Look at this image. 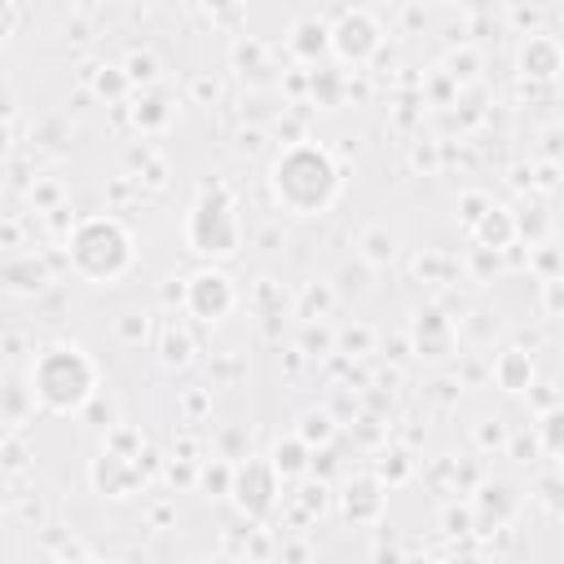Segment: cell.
Masks as SVG:
<instances>
[{
    "label": "cell",
    "instance_id": "7c38bea8",
    "mask_svg": "<svg viewBox=\"0 0 564 564\" xmlns=\"http://www.w3.org/2000/svg\"><path fill=\"white\" fill-rule=\"evenodd\" d=\"M0 286L13 295H40L48 286V269L40 256H13L0 264Z\"/></svg>",
    "mask_w": 564,
    "mask_h": 564
},
{
    "label": "cell",
    "instance_id": "6da1fadb",
    "mask_svg": "<svg viewBox=\"0 0 564 564\" xmlns=\"http://www.w3.org/2000/svg\"><path fill=\"white\" fill-rule=\"evenodd\" d=\"M269 189L273 203L286 207L291 216H322L335 207L344 189V167L322 141H291L269 163Z\"/></svg>",
    "mask_w": 564,
    "mask_h": 564
},
{
    "label": "cell",
    "instance_id": "d4e9b609",
    "mask_svg": "<svg viewBox=\"0 0 564 564\" xmlns=\"http://www.w3.org/2000/svg\"><path fill=\"white\" fill-rule=\"evenodd\" d=\"M128 75H123V66H101V75L93 79V88L101 93V97H119V93H128Z\"/></svg>",
    "mask_w": 564,
    "mask_h": 564
},
{
    "label": "cell",
    "instance_id": "4316f807",
    "mask_svg": "<svg viewBox=\"0 0 564 564\" xmlns=\"http://www.w3.org/2000/svg\"><path fill=\"white\" fill-rule=\"evenodd\" d=\"M300 502H304V516H322L326 511V485L317 480V485H304L300 489Z\"/></svg>",
    "mask_w": 564,
    "mask_h": 564
},
{
    "label": "cell",
    "instance_id": "3957f363",
    "mask_svg": "<svg viewBox=\"0 0 564 564\" xmlns=\"http://www.w3.org/2000/svg\"><path fill=\"white\" fill-rule=\"evenodd\" d=\"M66 260L84 282L110 286L137 264V238L119 216H84L66 234Z\"/></svg>",
    "mask_w": 564,
    "mask_h": 564
},
{
    "label": "cell",
    "instance_id": "5b68a950",
    "mask_svg": "<svg viewBox=\"0 0 564 564\" xmlns=\"http://www.w3.org/2000/svg\"><path fill=\"white\" fill-rule=\"evenodd\" d=\"M278 498H282V476L273 471L269 458H242V463H234L229 502L238 507V516L264 520V516L278 511Z\"/></svg>",
    "mask_w": 564,
    "mask_h": 564
},
{
    "label": "cell",
    "instance_id": "52a82bcc",
    "mask_svg": "<svg viewBox=\"0 0 564 564\" xmlns=\"http://www.w3.org/2000/svg\"><path fill=\"white\" fill-rule=\"evenodd\" d=\"M379 44H383V31H379V22H375L366 9H348V13H339V18L330 22V53H335L344 66L370 62V57L379 53Z\"/></svg>",
    "mask_w": 564,
    "mask_h": 564
},
{
    "label": "cell",
    "instance_id": "d6986e66",
    "mask_svg": "<svg viewBox=\"0 0 564 564\" xmlns=\"http://www.w3.org/2000/svg\"><path fill=\"white\" fill-rule=\"evenodd\" d=\"M189 357H194L189 330L176 326V322H163V330H159V361L163 366H189Z\"/></svg>",
    "mask_w": 564,
    "mask_h": 564
},
{
    "label": "cell",
    "instance_id": "f1b7e54d",
    "mask_svg": "<svg viewBox=\"0 0 564 564\" xmlns=\"http://www.w3.org/2000/svg\"><path fill=\"white\" fill-rule=\"evenodd\" d=\"M9 150H13V128H9V119L0 115V163L9 159Z\"/></svg>",
    "mask_w": 564,
    "mask_h": 564
},
{
    "label": "cell",
    "instance_id": "ba28073f",
    "mask_svg": "<svg viewBox=\"0 0 564 564\" xmlns=\"http://www.w3.org/2000/svg\"><path fill=\"white\" fill-rule=\"evenodd\" d=\"M137 458H141V454H123V449L101 445L97 458L88 463V485H93L101 498H132V494L145 485V471H141Z\"/></svg>",
    "mask_w": 564,
    "mask_h": 564
},
{
    "label": "cell",
    "instance_id": "8fae6325",
    "mask_svg": "<svg viewBox=\"0 0 564 564\" xmlns=\"http://www.w3.org/2000/svg\"><path fill=\"white\" fill-rule=\"evenodd\" d=\"M560 66H564V57H560V44H555L551 35H529V40H524V48H520V70H524L529 79L551 84V79L560 75Z\"/></svg>",
    "mask_w": 564,
    "mask_h": 564
},
{
    "label": "cell",
    "instance_id": "44dd1931",
    "mask_svg": "<svg viewBox=\"0 0 564 564\" xmlns=\"http://www.w3.org/2000/svg\"><path fill=\"white\" fill-rule=\"evenodd\" d=\"M357 251H361V260L366 264H388L392 256H397V238H392V229L388 225H370V229H361V238H357Z\"/></svg>",
    "mask_w": 564,
    "mask_h": 564
},
{
    "label": "cell",
    "instance_id": "484cf974",
    "mask_svg": "<svg viewBox=\"0 0 564 564\" xmlns=\"http://www.w3.org/2000/svg\"><path fill=\"white\" fill-rule=\"evenodd\" d=\"M154 70H159V66H154V57H150V53H132L123 75H128L132 84H150V79H154Z\"/></svg>",
    "mask_w": 564,
    "mask_h": 564
},
{
    "label": "cell",
    "instance_id": "83f0119b",
    "mask_svg": "<svg viewBox=\"0 0 564 564\" xmlns=\"http://www.w3.org/2000/svg\"><path fill=\"white\" fill-rule=\"evenodd\" d=\"M542 432H546V449H551V454H560V414H555V410H546Z\"/></svg>",
    "mask_w": 564,
    "mask_h": 564
},
{
    "label": "cell",
    "instance_id": "8992f818",
    "mask_svg": "<svg viewBox=\"0 0 564 564\" xmlns=\"http://www.w3.org/2000/svg\"><path fill=\"white\" fill-rule=\"evenodd\" d=\"M181 304H185V313H189L194 322L216 326V322H225V317L234 313V304H238L234 278H229L225 269H216V264H203V269H194V273L185 278Z\"/></svg>",
    "mask_w": 564,
    "mask_h": 564
},
{
    "label": "cell",
    "instance_id": "603a6c76",
    "mask_svg": "<svg viewBox=\"0 0 564 564\" xmlns=\"http://www.w3.org/2000/svg\"><path fill=\"white\" fill-rule=\"evenodd\" d=\"M229 480H234V463H229V458H212V463L198 471V494H207V498H229Z\"/></svg>",
    "mask_w": 564,
    "mask_h": 564
},
{
    "label": "cell",
    "instance_id": "7402d4cb",
    "mask_svg": "<svg viewBox=\"0 0 564 564\" xmlns=\"http://www.w3.org/2000/svg\"><path fill=\"white\" fill-rule=\"evenodd\" d=\"M295 436H300L308 449H317V445H330V436H335V419H330L326 410H304V414H300V427H295Z\"/></svg>",
    "mask_w": 564,
    "mask_h": 564
},
{
    "label": "cell",
    "instance_id": "4fadbf2b",
    "mask_svg": "<svg viewBox=\"0 0 564 564\" xmlns=\"http://www.w3.org/2000/svg\"><path fill=\"white\" fill-rule=\"evenodd\" d=\"M494 383H498L502 392H511V397L529 392V388H533V357H529L524 348H502V352L494 357Z\"/></svg>",
    "mask_w": 564,
    "mask_h": 564
},
{
    "label": "cell",
    "instance_id": "5bb4252c",
    "mask_svg": "<svg viewBox=\"0 0 564 564\" xmlns=\"http://www.w3.org/2000/svg\"><path fill=\"white\" fill-rule=\"evenodd\" d=\"M511 511H516V494H511V485L494 480V485H480V494H476V502H471V524L485 533L489 520L502 524Z\"/></svg>",
    "mask_w": 564,
    "mask_h": 564
},
{
    "label": "cell",
    "instance_id": "277c9868",
    "mask_svg": "<svg viewBox=\"0 0 564 564\" xmlns=\"http://www.w3.org/2000/svg\"><path fill=\"white\" fill-rule=\"evenodd\" d=\"M185 247L216 264V260H229L238 247H242V216H238V198L225 189V185H203L198 198L189 203L185 212Z\"/></svg>",
    "mask_w": 564,
    "mask_h": 564
},
{
    "label": "cell",
    "instance_id": "30bf717a",
    "mask_svg": "<svg viewBox=\"0 0 564 564\" xmlns=\"http://www.w3.org/2000/svg\"><path fill=\"white\" fill-rule=\"evenodd\" d=\"M414 348L427 361L449 357L454 352V322L441 308H419V317H414Z\"/></svg>",
    "mask_w": 564,
    "mask_h": 564
},
{
    "label": "cell",
    "instance_id": "2e32d148",
    "mask_svg": "<svg viewBox=\"0 0 564 564\" xmlns=\"http://www.w3.org/2000/svg\"><path fill=\"white\" fill-rule=\"evenodd\" d=\"M471 234H476V242L480 247H507L511 238H516V216L507 212V207H498V203H485V212L471 220Z\"/></svg>",
    "mask_w": 564,
    "mask_h": 564
},
{
    "label": "cell",
    "instance_id": "9c48e42d",
    "mask_svg": "<svg viewBox=\"0 0 564 564\" xmlns=\"http://www.w3.org/2000/svg\"><path fill=\"white\" fill-rule=\"evenodd\" d=\"M383 511H388V485L379 476H352V480H344V489H339V516L348 524L370 529V524L383 520Z\"/></svg>",
    "mask_w": 564,
    "mask_h": 564
},
{
    "label": "cell",
    "instance_id": "e0dca14e",
    "mask_svg": "<svg viewBox=\"0 0 564 564\" xmlns=\"http://www.w3.org/2000/svg\"><path fill=\"white\" fill-rule=\"evenodd\" d=\"M31 410H35V397H31L26 375H4L0 379V419L4 423H22Z\"/></svg>",
    "mask_w": 564,
    "mask_h": 564
},
{
    "label": "cell",
    "instance_id": "7a4b0ae2",
    "mask_svg": "<svg viewBox=\"0 0 564 564\" xmlns=\"http://www.w3.org/2000/svg\"><path fill=\"white\" fill-rule=\"evenodd\" d=\"M26 383L44 414H84V405L101 392V366L84 344L53 339L35 348L26 366Z\"/></svg>",
    "mask_w": 564,
    "mask_h": 564
},
{
    "label": "cell",
    "instance_id": "f546056e",
    "mask_svg": "<svg viewBox=\"0 0 564 564\" xmlns=\"http://www.w3.org/2000/svg\"><path fill=\"white\" fill-rule=\"evenodd\" d=\"M480 441H485V445H489V441H494V445H498V441H502V427H494V432H489V427H485V432H480Z\"/></svg>",
    "mask_w": 564,
    "mask_h": 564
},
{
    "label": "cell",
    "instance_id": "ac0fdd59",
    "mask_svg": "<svg viewBox=\"0 0 564 564\" xmlns=\"http://www.w3.org/2000/svg\"><path fill=\"white\" fill-rule=\"evenodd\" d=\"M308 458H313V449H308L300 436H286V441H278V445H273V454H269V463H273V471H278L282 480L308 476Z\"/></svg>",
    "mask_w": 564,
    "mask_h": 564
},
{
    "label": "cell",
    "instance_id": "cb8c5ba5",
    "mask_svg": "<svg viewBox=\"0 0 564 564\" xmlns=\"http://www.w3.org/2000/svg\"><path fill=\"white\" fill-rule=\"evenodd\" d=\"M115 335H119L123 344H141V339L150 335V317H141V313H119Z\"/></svg>",
    "mask_w": 564,
    "mask_h": 564
},
{
    "label": "cell",
    "instance_id": "ffe728a7",
    "mask_svg": "<svg viewBox=\"0 0 564 564\" xmlns=\"http://www.w3.org/2000/svg\"><path fill=\"white\" fill-rule=\"evenodd\" d=\"M132 123H137L141 132H163V128L172 123V106H167V97H159V93H141L137 106H132Z\"/></svg>",
    "mask_w": 564,
    "mask_h": 564
},
{
    "label": "cell",
    "instance_id": "9a60e30c",
    "mask_svg": "<svg viewBox=\"0 0 564 564\" xmlns=\"http://www.w3.org/2000/svg\"><path fill=\"white\" fill-rule=\"evenodd\" d=\"M291 53L300 62H317L322 53H330V22H322V18H295L291 22Z\"/></svg>",
    "mask_w": 564,
    "mask_h": 564
}]
</instances>
